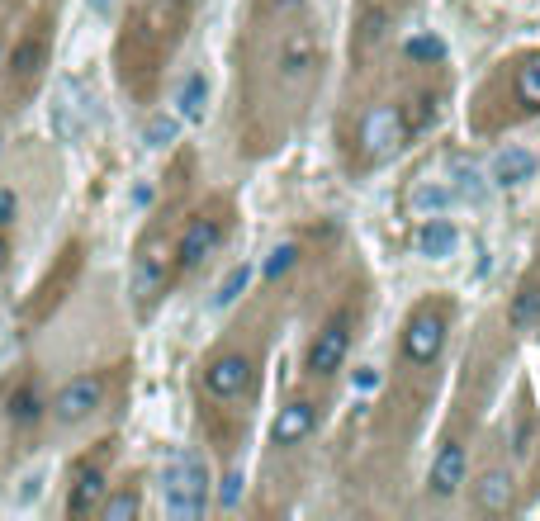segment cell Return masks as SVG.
<instances>
[{
  "label": "cell",
  "mask_w": 540,
  "mask_h": 521,
  "mask_svg": "<svg viewBox=\"0 0 540 521\" xmlns=\"http://www.w3.org/2000/svg\"><path fill=\"white\" fill-rule=\"evenodd\" d=\"M162 493L171 517H204V507H209V469L199 465L195 455H180L176 465L166 469Z\"/></svg>",
  "instance_id": "cell-1"
},
{
  "label": "cell",
  "mask_w": 540,
  "mask_h": 521,
  "mask_svg": "<svg viewBox=\"0 0 540 521\" xmlns=\"http://www.w3.org/2000/svg\"><path fill=\"white\" fill-rule=\"evenodd\" d=\"M105 389H109L105 370H90V375L67 379L53 398V417L57 422H67V427H72V422H86V417H95L100 408H105Z\"/></svg>",
  "instance_id": "cell-2"
},
{
  "label": "cell",
  "mask_w": 540,
  "mask_h": 521,
  "mask_svg": "<svg viewBox=\"0 0 540 521\" xmlns=\"http://www.w3.org/2000/svg\"><path fill=\"white\" fill-rule=\"evenodd\" d=\"M441 346H446V313L441 308H417L408 327H403V356L413 360V365H432L441 356Z\"/></svg>",
  "instance_id": "cell-3"
},
{
  "label": "cell",
  "mask_w": 540,
  "mask_h": 521,
  "mask_svg": "<svg viewBox=\"0 0 540 521\" xmlns=\"http://www.w3.org/2000/svg\"><path fill=\"white\" fill-rule=\"evenodd\" d=\"M223 233H228V223H223L218 214H195L190 223H185L180 242H176V266L180 270H199L209 256L218 252Z\"/></svg>",
  "instance_id": "cell-4"
},
{
  "label": "cell",
  "mask_w": 540,
  "mask_h": 521,
  "mask_svg": "<svg viewBox=\"0 0 540 521\" xmlns=\"http://www.w3.org/2000/svg\"><path fill=\"white\" fill-rule=\"evenodd\" d=\"M247 384H252V356H242V351H223L204 365V389L214 398H242L247 394Z\"/></svg>",
  "instance_id": "cell-5"
},
{
  "label": "cell",
  "mask_w": 540,
  "mask_h": 521,
  "mask_svg": "<svg viewBox=\"0 0 540 521\" xmlns=\"http://www.w3.org/2000/svg\"><path fill=\"white\" fill-rule=\"evenodd\" d=\"M109 493V479H105V465L100 460H81L72 469V488H67V517H90L100 512Z\"/></svg>",
  "instance_id": "cell-6"
},
{
  "label": "cell",
  "mask_w": 540,
  "mask_h": 521,
  "mask_svg": "<svg viewBox=\"0 0 540 521\" xmlns=\"http://www.w3.org/2000/svg\"><path fill=\"white\" fill-rule=\"evenodd\" d=\"M346 342H351L346 318H332V323L313 337V346H308V375H332V370L346 360Z\"/></svg>",
  "instance_id": "cell-7"
},
{
  "label": "cell",
  "mask_w": 540,
  "mask_h": 521,
  "mask_svg": "<svg viewBox=\"0 0 540 521\" xmlns=\"http://www.w3.org/2000/svg\"><path fill=\"white\" fill-rule=\"evenodd\" d=\"M313 427H318V403L294 398V403H285V408H280L275 427H270V441H275V446H299V441H304Z\"/></svg>",
  "instance_id": "cell-8"
},
{
  "label": "cell",
  "mask_w": 540,
  "mask_h": 521,
  "mask_svg": "<svg viewBox=\"0 0 540 521\" xmlns=\"http://www.w3.org/2000/svg\"><path fill=\"white\" fill-rule=\"evenodd\" d=\"M43 62H48V29H38V34H24L19 38L15 57H10V76H15L19 90H29L43 72Z\"/></svg>",
  "instance_id": "cell-9"
},
{
  "label": "cell",
  "mask_w": 540,
  "mask_h": 521,
  "mask_svg": "<svg viewBox=\"0 0 540 521\" xmlns=\"http://www.w3.org/2000/svg\"><path fill=\"white\" fill-rule=\"evenodd\" d=\"M403 138H408L403 109H375V114L365 119V147H370V157H384V152H394Z\"/></svg>",
  "instance_id": "cell-10"
},
{
  "label": "cell",
  "mask_w": 540,
  "mask_h": 521,
  "mask_svg": "<svg viewBox=\"0 0 540 521\" xmlns=\"http://www.w3.org/2000/svg\"><path fill=\"white\" fill-rule=\"evenodd\" d=\"M166 289V256L162 247H143L138 266H133V294H138V308H152V299Z\"/></svg>",
  "instance_id": "cell-11"
},
{
  "label": "cell",
  "mask_w": 540,
  "mask_h": 521,
  "mask_svg": "<svg viewBox=\"0 0 540 521\" xmlns=\"http://www.w3.org/2000/svg\"><path fill=\"white\" fill-rule=\"evenodd\" d=\"M460 484H465V446L446 441L441 455L432 460V493L436 498H450V493H460Z\"/></svg>",
  "instance_id": "cell-12"
},
{
  "label": "cell",
  "mask_w": 540,
  "mask_h": 521,
  "mask_svg": "<svg viewBox=\"0 0 540 521\" xmlns=\"http://www.w3.org/2000/svg\"><path fill=\"white\" fill-rule=\"evenodd\" d=\"M5 417L15 422V427H34L38 417H43V394H38V379L34 375H24L5 394Z\"/></svg>",
  "instance_id": "cell-13"
},
{
  "label": "cell",
  "mask_w": 540,
  "mask_h": 521,
  "mask_svg": "<svg viewBox=\"0 0 540 521\" xmlns=\"http://www.w3.org/2000/svg\"><path fill=\"white\" fill-rule=\"evenodd\" d=\"M536 176V157L526 152V147H507L493 157V180L498 185H522V180Z\"/></svg>",
  "instance_id": "cell-14"
},
{
  "label": "cell",
  "mask_w": 540,
  "mask_h": 521,
  "mask_svg": "<svg viewBox=\"0 0 540 521\" xmlns=\"http://www.w3.org/2000/svg\"><path fill=\"white\" fill-rule=\"evenodd\" d=\"M313 62H318V48H313L308 34L289 38L285 48H280V72H285V81H304V76L313 72Z\"/></svg>",
  "instance_id": "cell-15"
},
{
  "label": "cell",
  "mask_w": 540,
  "mask_h": 521,
  "mask_svg": "<svg viewBox=\"0 0 540 521\" xmlns=\"http://www.w3.org/2000/svg\"><path fill=\"white\" fill-rule=\"evenodd\" d=\"M455 242H460V237H455V228H450L446 218H427V223H422V233H417V252L432 256V261H441V256L455 252Z\"/></svg>",
  "instance_id": "cell-16"
},
{
  "label": "cell",
  "mask_w": 540,
  "mask_h": 521,
  "mask_svg": "<svg viewBox=\"0 0 540 521\" xmlns=\"http://www.w3.org/2000/svg\"><path fill=\"white\" fill-rule=\"evenodd\" d=\"M474 498H479L484 512H507V503H512V474L507 469H488L484 479H479V488H474Z\"/></svg>",
  "instance_id": "cell-17"
},
{
  "label": "cell",
  "mask_w": 540,
  "mask_h": 521,
  "mask_svg": "<svg viewBox=\"0 0 540 521\" xmlns=\"http://www.w3.org/2000/svg\"><path fill=\"white\" fill-rule=\"evenodd\" d=\"M517 100H522V109L540 114V53L517 67Z\"/></svg>",
  "instance_id": "cell-18"
},
{
  "label": "cell",
  "mask_w": 540,
  "mask_h": 521,
  "mask_svg": "<svg viewBox=\"0 0 540 521\" xmlns=\"http://www.w3.org/2000/svg\"><path fill=\"white\" fill-rule=\"evenodd\" d=\"M180 119H204V105H209V81L204 76H185V86H180Z\"/></svg>",
  "instance_id": "cell-19"
},
{
  "label": "cell",
  "mask_w": 540,
  "mask_h": 521,
  "mask_svg": "<svg viewBox=\"0 0 540 521\" xmlns=\"http://www.w3.org/2000/svg\"><path fill=\"white\" fill-rule=\"evenodd\" d=\"M138 507H143V498H138L133 488H124V493H114V498L105 493V503H100V512H105L109 521H128V517H138Z\"/></svg>",
  "instance_id": "cell-20"
},
{
  "label": "cell",
  "mask_w": 540,
  "mask_h": 521,
  "mask_svg": "<svg viewBox=\"0 0 540 521\" xmlns=\"http://www.w3.org/2000/svg\"><path fill=\"white\" fill-rule=\"evenodd\" d=\"M247 285H252V266H233V270H228V280L218 285L214 304H218V308H228V304H233V299H237V294H242Z\"/></svg>",
  "instance_id": "cell-21"
},
{
  "label": "cell",
  "mask_w": 540,
  "mask_h": 521,
  "mask_svg": "<svg viewBox=\"0 0 540 521\" xmlns=\"http://www.w3.org/2000/svg\"><path fill=\"white\" fill-rule=\"evenodd\" d=\"M413 204L422 209V214H427V209H432V214H441V209L450 204V190H446V185H417V190H413Z\"/></svg>",
  "instance_id": "cell-22"
},
{
  "label": "cell",
  "mask_w": 540,
  "mask_h": 521,
  "mask_svg": "<svg viewBox=\"0 0 540 521\" xmlns=\"http://www.w3.org/2000/svg\"><path fill=\"white\" fill-rule=\"evenodd\" d=\"M294 256H299V247H294V242L275 247V252H270V261H266V280H280V275L294 266Z\"/></svg>",
  "instance_id": "cell-23"
},
{
  "label": "cell",
  "mask_w": 540,
  "mask_h": 521,
  "mask_svg": "<svg viewBox=\"0 0 540 521\" xmlns=\"http://www.w3.org/2000/svg\"><path fill=\"white\" fill-rule=\"evenodd\" d=\"M441 53H446V43H441V38H432V34H422V38H413V43H408V57H417V62H436Z\"/></svg>",
  "instance_id": "cell-24"
},
{
  "label": "cell",
  "mask_w": 540,
  "mask_h": 521,
  "mask_svg": "<svg viewBox=\"0 0 540 521\" xmlns=\"http://www.w3.org/2000/svg\"><path fill=\"white\" fill-rule=\"evenodd\" d=\"M536 308H540V289H536V285H526V289H522V299L512 304V323H531V318H536Z\"/></svg>",
  "instance_id": "cell-25"
},
{
  "label": "cell",
  "mask_w": 540,
  "mask_h": 521,
  "mask_svg": "<svg viewBox=\"0 0 540 521\" xmlns=\"http://www.w3.org/2000/svg\"><path fill=\"white\" fill-rule=\"evenodd\" d=\"M176 119H166V114H157V119H152V124H147V143L152 147H166L171 143V138H176Z\"/></svg>",
  "instance_id": "cell-26"
},
{
  "label": "cell",
  "mask_w": 540,
  "mask_h": 521,
  "mask_svg": "<svg viewBox=\"0 0 540 521\" xmlns=\"http://www.w3.org/2000/svg\"><path fill=\"white\" fill-rule=\"evenodd\" d=\"M455 190H460L465 199H474V204L484 199V185H479V176H474V171H465V166H455Z\"/></svg>",
  "instance_id": "cell-27"
},
{
  "label": "cell",
  "mask_w": 540,
  "mask_h": 521,
  "mask_svg": "<svg viewBox=\"0 0 540 521\" xmlns=\"http://www.w3.org/2000/svg\"><path fill=\"white\" fill-rule=\"evenodd\" d=\"M237 498H242V474H228V479H223V488H218V503L237 507Z\"/></svg>",
  "instance_id": "cell-28"
},
{
  "label": "cell",
  "mask_w": 540,
  "mask_h": 521,
  "mask_svg": "<svg viewBox=\"0 0 540 521\" xmlns=\"http://www.w3.org/2000/svg\"><path fill=\"white\" fill-rule=\"evenodd\" d=\"M15 223V190H0V233Z\"/></svg>",
  "instance_id": "cell-29"
},
{
  "label": "cell",
  "mask_w": 540,
  "mask_h": 521,
  "mask_svg": "<svg viewBox=\"0 0 540 521\" xmlns=\"http://www.w3.org/2000/svg\"><path fill=\"white\" fill-rule=\"evenodd\" d=\"M356 384H360V389H375V384H379V370H356Z\"/></svg>",
  "instance_id": "cell-30"
},
{
  "label": "cell",
  "mask_w": 540,
  "mask_h": 521,
  "mask_svg": "<svg viewBox=\"0 0 540 521\" xmlns=\"http://www.w3.org/2000/svg\"><path fill=\"white\" fill-rule=\"evenodd\" d=\"M5 256H10V242H5V233H0V270H5Z\"/></svg>",
  "instance_id": "cell-31"
},
{
  "label": "cell",
  "mask_w": 540,
  "mask_h": 521,
  "mask_svg": "<svg viewBox=\"0 0 540 521\" xmlns=\"http://www.w3.org/2000/svg\"><path fill=\"white\" fill-rule=\"evenodd\" d=\"M90 10H100V15H105V10H109V0H90Z\"/></svg>",
  "instance_id": "cell-32"
}]
</instances>
